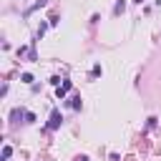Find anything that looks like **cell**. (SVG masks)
I'll return each instance as SVG.
<instances>
[{
	"label": "cell",
	"instance_id": "obj_1",
	"mask_svg": "<svg viewBox=\"0 0 161 161\" xmlns=\"http://www.w3.org/2000/svg\"><path fill=\"white\" fill-rule=\"evenodd\" d=\"M60 124H63V116H60V111H53L50 118H48V126H46V128L55 131V128H60Z\"/></svg>",
	"mask_w": 161,
	"mask_h": 161
},
{
	"label": "cell",
	"instance_id": "obj_2",
	"mask_svg": "<svg viewBox=\"0 0 161 161\" xmlns=\"http://www.w3.org/2000/svg\"><path fill=\"white\" fill-rule=\"evenodd\" d=\"M71 88H73V83H71L68 78H63V83H60V86L55 88V96H58V98H66V93H68Z\"/></svg>",
	"mask_w": 161,
	"mask_h": 161
},
{
	"label": "cell",
	"instance_id": "obj_3",
	"mask_svg": "<svg viewBox=\"0 0 161 161\" xmlns=\"http://www.w3.org/2000/svg\"><path fill=\"white\" fill-rule=\"evenodd\" d=\"M46 5H48V0H38L33 8H28V10H25V15H30V13H33V10H38V8H46Z\"/></svg>",
	"mask_w": 161,
	"mask_h": 161
},
{
	"label": "cell",
	"instance_id": "obj_4",
	"mask_svg": "<svg viewBox=\"0 0 161 161\" xmlns=\"http://www.w3.org/2000/svg\"><path fill=\"white\" fill-rule=\"evenodd\" d=\"M10 156H13V146H5V149H3V161H8Z\"/></svg>",
	"mask_w": 161,
	"mask_h": 161
},
{
	"label": "cell",
	"instance_id": "obj_5",
	"mask_svg": "<svg viewBox=\"0 0 161 161\" xmlns=\"http://www.w3.org/2000/svg\"><path fill=\"white\" fill-rule=\"evenodd\" d=\"M124 8H126V3H124V0H118V3H116V10H113V13H116V15H121V13H124Z\"/></svg>",
	"mask_w": 161,
	"mask_h": 161
},
{
	"label": "cell",
	"instance_id": "obj_6",
	"mask_svg": "<svg viewBox=\"0 0 161 161\" xmlns=\"http://www.w3.org/2000/svg\"><path fill=\"white\" fill-rule=\"evenodd\" d=\"M20 80H23V83H33V76H30V73H23V76H20Z\"/></svg>",
	"mask_w": 161,
	"mask_h": 161
},
{
	"label": "cell",
	"instance_id": "obj_7",
	"mask_svg": "<svg viewBox=\"0 0 161 161\" xmlns=\"http://www.w3.org/2000/svg\"><path fill=\"white\" fill-rule=\"evenodd\" d=\"M35 121V113H30V111H25V124H33Z\"/></svg>",
	"mask_w": 161,
	"mask_h": 161
},
{
	"label": "cell",
	"instance_id": "obj_8",
	"mask_svg": "<svg viewBox=\"0 0 161 161\" xmlns=\"http://www.w3.org/2000/svg\"><path fill=\"white\" fill-rule=\"evenodd\" d=\"M71 106H73V108H80V98H78V96L71 98Z\"/></svg>",
	"mask_w": 161,
	"mask_h": 161
},
{
	"label": "cell",
	"instance_id": "obj_9",
	"mask_svg": "<svg viewBox=\"0 0 161 161\" xmlns=\"http://www.w3.org/2000/svg\"><path fill=\"white\" fill-rule=\"evenodd\" d=\"M76 161H88V156H76Z\"/></svg>",
	"mask_w": 161,
	"mask_h": 161
},
{
	"label": "cell",
	"instance_id": "obj_10",
	"mask_svg": "<svg viewBox=\"0 0 161 161\" xmlns=\"http://www.w3.org/2000/svg\"><path fill=\"white\" fill-rule=\"evenodd\" d=\"M133 3H138V5H141V3H144V0H133Z\"/></svg>",
	"mask_w": 161,
	"mask_h": 161
}]
</instances>
